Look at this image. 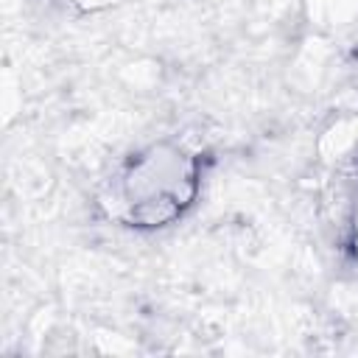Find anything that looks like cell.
Returning <instances> with one entry per match:
<instances>
[{
  "label": "cell",
  "mask_w": 358,
  "mask_h": 358,
  "mask_svg": "<svg viewBox=\"0 0 358 358\" xmlns=\"http://www.w3.org/2000/svg\"><path fill=\"white\" fill-rule=\"evenodd\" d=\"M199 190L196 159L179 145H151L131 157L112 182L109 213L131 227H162L179 218Z\"/></svg>",
  "instance_id": "obj_1"
}]
</instances>
